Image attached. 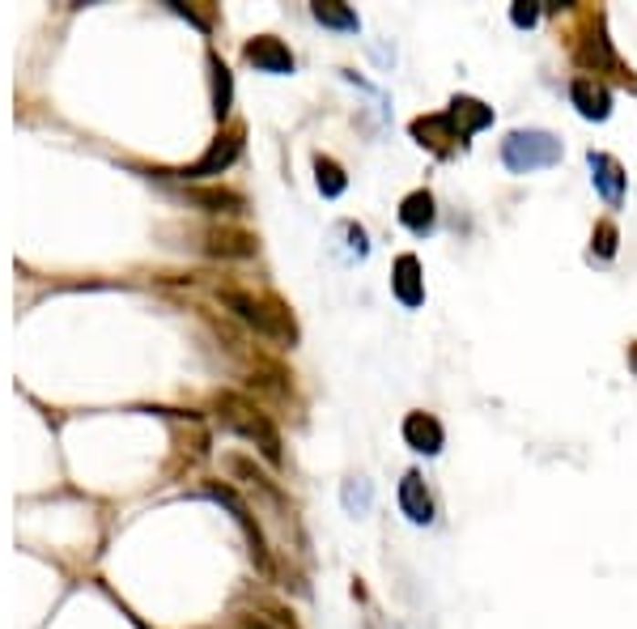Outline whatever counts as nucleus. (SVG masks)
<instances>
[{"label": "nucleus", "mask_w": 637, "mask_h": 629, "mask_svg": "<svg viewBox=\"0 0 637 629\" xmlns=\"http://www.w3.org/2000/svg\"><path fill=\"white\" fill-rule=\"evenodd\" d=\"M502 162L506 171L515 174H531V171H544V166H557L561 162V141L552 132H544V128H518V132H510L502 141Z\"/></svg>", "instance_id": "obj_1"}, {"label": "nucleus", "mask_w": 637, "mask_h": 629, "mask_svg": "<svg viewBox=\"0 0 637 629\" xmlns=\"http://www.w3.org/2000/svg\"><path fill=\"white\" fill-rule=\"evenodd\" d=\"M217 417L230 425V430H238L243 438H251V443L264 451V456L272 459V464H281V434L272 430V421L259 413V408H251L243 400V395H221L217 400Z\"/></svg>", "instance_id": "obj_2"}, {"label": "nucleus", "mask_w": 637, "mask_h": 629, "mask_svg": "<svg viewBox=\"0 0 637 629\" xmlns=\"http://www.w3.org/2000/svg\"><path fill=\"white\" fill-rule=\"evenodd\" d=\"M221 302L238 315L243 323H251L259 336H272V341H289L294 345V320H289V310H281L277 302H259V298L243 294V289H221Z\"/></svg>", "instance_id": "obj_3"}, {"label": "nucleus", "mask_w": 637, "mask_h": 629, "mask_svg": "<svg viewBox=\"0 0 637 629\" xmlns=\"http://www.w3.org/2000/svg\"><path fill=\"white\" fill-rule=\"evenodd\" d=\"M590 166V183L600 187V196L608 200V209H616L625 200V166L612 158V153H587Z\"/></svg>", "instance_id": "obj_4"}, {"label": "nucleus", "mask_w": 637, "mask_h": 629, "mask_svg": "<svg viewBox=\"0 0 637 629\" xmlns=\"http://www.w3.org/2000/svg\"><path fill=\"white\" fill-rule=\"evenodd\" d=\"M404 443L421 456H438L442 443H446V434H442V421L433 413H408L404 417Z\"/></svg>", "instance_id": "obj_5"}, {"label": "nucleus", "mask_w": 637, "mask_h": 629, "mask_svg": "<svg viewBox=\"0 0 637 629\" xmlns=\"http://www.w3.org/2000/svg\"><path fill=\"white\" fill-rule=\"evenodd\" d=\"M569 99H574V107H578L582 120H608V115H612V94H608L595 77H574Z\"/></svg>", "instance_id": "obj_6"}, {"label": "nucleus", "mask_w": 637, "mask_h": 629, "mask_svg": "<svg viewBox=\"0 0 637 629\" xmlns=\"http://www.w3.org/2000/svg\"><path fill=\"white\" fill-rule=\"evenodd\" d=\"M412 136H417L421 145L438 149V153H451L454 145L464 149V136L454 132V124L446 120V111H442V115H425V120H412Z\"/></svg>", "instance_id": "obj_7"}, {"label": "nucleus", "mask_w": 637, "mask_h": 629, "mask_svg": "<svg viewBox=\"0 0 637 629\" xmlns=\"http://www.w3.org/2000/svg\"><path fill=\"white\" fill-rule=\"evenodd\" d=\"M246 60L256 64L259 73H294V56L285 47L281 38H256V43H246Z\"/></svg>", "instance_id": "obj_8"}, {"label": "nucleus", "mask_w": 637, "mask_h": 629, "mask_svg": "<svg viewBox=\"0 0 637 629\" xmlns=\"http://www.w3.org/2000/svg\"><path fill=\"white\" fill-rule=\"evenodd\" d=\"M392 289L404 307H421L425 302V281H421V259L417 256H400L395 259V277H392Z\"/></svg>", "instance_id": "obj_9"}, {"label": "nucleus", "mask_w": 637, "mask_h": 629, "mask_svg": "<svg viewBox=\"0 0 637 629\" xmlns=\"http://www.w3.org/2000/svg\"><path fill=\"white\" fill-rule=\"evenodd\" d=\"M238 153H243V136H238V132L217 136L209 153H204V158H200L196 166H192V171H183V174H192V179H204V174H221L234 158H238Z\"/></svg>", "instance_id": "obj_10"}, {"label": "nucleus", "mask_w": 637, "mask_h": 629, "mask_svg": "<svg viewBox=\"0 0 637 629\" xmlns=\"http://www.w3.org/2000/svg\"><path fill=\"white\" fill-rule=\"evenodd\" d=\"M400 510H404L412 523H429V519H433V498H429L421 472H408L404 481H400Z\"/></svg>", "instance_id": "obj_11"}, {"label": "nucleus", "mask_w": 637, "mask_h": 629, "mask_svg": "<svg viewBox=\"0 0 637 629\" xmlns=\"http://www.w3.org/2000/svg\"><path fill=\"white\" fill-rule=\"evenodd\" d=\"M446 120H451L454 132L464 136V145H467V136L493 124V111L485 107V102H476V99H454V102H451V111H446Z\"/></svg>", "instance_id": "obj_12"}, {"label": "nucleus", "mask_w": 637, "mask_h": 629, "mask_svg": "<svg viewBox=\"0 0 637 629\" xmlns=\"http://www.w3.org/2000/svg\"><path fill=\"white\" fill-rule=\"evenodd\" d=\"M433 196H429L425 187L421 192H412V196H404V204H400V222L412 230V235H429L433 230Z\"/></svg>", "instance_id": "obj_13"}, {"label": "nucleus", "mask_w": 637, "mask_h": 629, "mask_svg": "<svg viewBox=\"0 0 637 629\" xmlns=\"http://www.w3.org/2000/svg\"><path fill=\"white\" fill-rule=\"evenodd\" d=\"M578 64H587V68H616V56H612V43H608V35H603V22L595 17V30H590V38L578 47Z\"/></svg>", "instance_id": "obj_14"}, {"label": "nucleus", "mask_w": 637, "mask_h": 629, "mask_svg": "<svg viewBox=\"0 0 637 629\" xmlns=\"http://www.w3.org/2000/svg\"><path fill=\"white\" fill-rule=\"evenodd\" d=\"M315 22H323V26H340V30H357V13L353 9H344V5H331V0H318L315 9Z\"/></svg>", "instance_id": "obj_15"}, {"label": "nucleus", "mask_w": 637, "mask_h": 629, "mask_svg": "<svg viewBox=\"0 0 637 629\" xmlns=\"http://www.w3.org/2000/svg\"><path fill=\"white\" fill-rule=\"evenodd\" d=\"M209 251L213 256H251L256 251V238L251 235H209Z\"/></svg>", "instance_id": "obj_16"}, {"label": "nucleus", "mask_w": 637, "mask_h": 629, "mask_svg": "<svg viewBox=\"0 0 637 629\" xmlns=\"http://www.w3.org/2000/svg\"><path fill=\"white\" fill-rule=\"evenodd\" d=\"M196 204H209V213H238L243 209V196H234L225 187H209V192H192Z\"/></svg>", "instance_id": "obj_17"}, {"label": "nucleus", "mask_w": 637, "mask_h": 629, "mask_svg": "<svg viewBox=\"0 0 637 629\" xmlns=\"http://www.w3.org/2000/svg\"><path fill=\"white\" fill-rule=\"evenodd\" d=\"M315 174H318V192H323V196H340L344 183H349L344 171L331 158H315Z\"/></svg>", "instance_id": "obj_18"}, {"label": "nucleus", "mask_w": 637, "mask_h": 629, "mask_svg": "<svg viewBox=\"0 0 637 629\" xmlns=\"http://www.w3.org/2000/svg\"><path fill=\"white\" fill-rule=\"evenodd\" d=\"M370 502H374V489H370V481H361V477L344 481V510H349V515H366Z\"/></svg>", "instance_id": "obj_19"}, {"label": "nucleus", "mask_w": 637, "mask_h": 629, "mask_svg": "<svg viewBox=\"0 0 637 629\" xmlns=\"http://www.w3.org/2000/svg\"><path fill=\"white\" fill-rule=\"evenodd\" d=\"M209 68H213V107H217V115H225L230 111V68L217 56L209 60Z\"/></svg>", "instance_id": "obj_20"}, {"label": "nucleus", "mask_w": 637, "mask_h": 629, "mask_svg": "<svg viewBox=\"0 0 637 629\" xmlns=\"http://www.w3.org/2000/svg\"><path fill=\"white\" fill-rule=\"evenodd\" d=\"M590 251H595L600 259H612L616 256V225L612 222L595 225V235H590Z\"/></svg>", "instance_id": "obj_21"}, {"label": "nucleus", "mask_w": 637, "mask_h": 629, "mask_svg": "<svg viewBox=\"0 0 637 629\" xmlns=\"http://www.w3.org/2000/svg\"><path fill=\"white\" fill-rule=\"evenodd\" d=\"M539 17V5L536 0H515V9H510V22L515 26H536Z\"/></svg>", "instance_id": "obj_22"}]
</instances>
